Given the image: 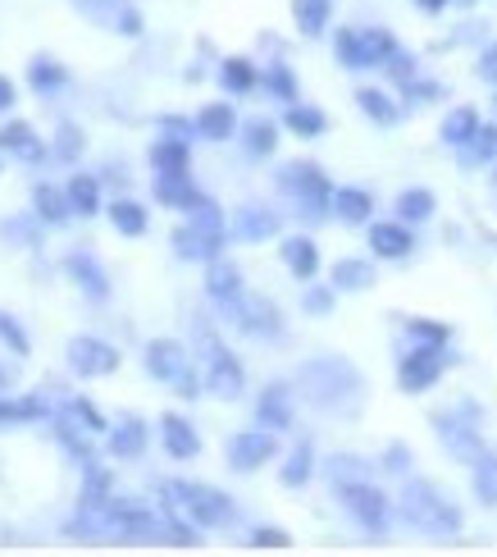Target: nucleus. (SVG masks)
<instances>
[{
  "label": "nucleus",
  "instance_id": "obj_34",
  "mask_svg": "<svg viewBox=\"0 0 497 557\" xmlns=\"http://www.w3.org/2000/svg\"><path fill=\"white\" fill-rule=\"evenodd\" d=\"M0 151H10V156H18V160H41V156H46L41 137H37L28 124H18V120L0 128Z\"/></svg>",
  "mask_w": 497,
  "mask_h": 557
},
{
  "label": "nucleus",
  "instance_id": "obj_29",
  "mask_svg": "<svg viewBox=\"0 0 497 557\" xmlns=\"http://www.w3.org/2000/svg\"><path fill=\"white\" fill-rule=\"evenodd\" d=\"M283 128L311 143V137H324L328 133V114L320 106H311V101H293L288 110H283Z\"/></svg>",
  "mask_w": 497,
  "mask_h": 557
},
{
  "label": "nucleus",
  "instance_id": "obj_33",
  "mask_svg": "<svg viewBox=\"0 0 497 557\" xmlns=\"http://www.w3.org/2000/svg\"><path fill=\"white\" fill-rule=\"evenodd\" d=\"M334 55H338L343 69H351V74H361V69H374L361 28H334Z\"/></svg>",
  "mask_w": 497,
  "mask_h": 557
},
{
  "label": "nucleus",
  "instance_id": "obj_25",
  "mask_svg": "<svg viewBox=\"0 0 497 557\" xmlns=\"http://www.w3.org/2000/svg\"><path fill=\"white\" fill-rule=\"evenodd\" d=\"M156 201L160 206H174V211H192V206L201 201V193H197V183H192V174H156Z\"/></svg>",
  "mask_w": 497,
  "mask_h": 557
},
{
  "label": "nucleus",
  "instance_id": "obj_56",
  "mask_svg": "<svg viewBox=\"0 0 497 557\" xmlns=\"http://www.w3.org/2000/svg\"><path fill=\"white\" fill-rule=\"evenodd\" d=\"M452 5H465L470 10V5H480V0H452Z\"/></svg>",
  "mask_w": 497,
  "mask_h": 557
},
{
  "label": "nucleus",
  "instance_id": "obj_20",
  "mask_svg": "<svg viewBox=\"0 0 497 557\" xmlns=\"http://www.w3.org/2000/svg\"><path fill=\"white\" fill-rule=\"evenodd\" d=\"M206 293H210V297H215V301H220V307L228 311V307H233V301H238V297L247 293V284H243V270H238V265H233V261H224V257H215V261H210V265H206Z\"/></svg>",
  "mask_w": 497,
  "mask_h": 557
},
{
  "label": "nucleus",
  "instance_id": "obj_10",
  "mask_svg": "<svg viewBox=\"0 0 497 557\" xmlns=\"http://www.w3.org/2000/svg\"><path fill=\"white\" fill-rule=\"evenodd\" d=\"M224 243H228V234H220V228H206V224H197V220H187V224L174 228V251H178L183 261L210 265L215 257H224Z\"/></svg>",
  "mask_w": 497,
  "mask_h": 557
},
{
  "label": "nucleus",
  "instance_id": "obj_19",
  "mask_svg": "<svg viewBox=\"0 0 497 557\" xmlns=\"http://www.w3.org/2000/svg\"><path fill=\"white\" fill-rule=\"evenodd\" d=\"M334 220L343 224H374V193L370 188H357V183H343V188H334Z\"/></svg>",
  "mask_w": 497,
  "mask_h": 557
},
{
  "label": "nucleus",
  "instance_id": "obj_30",
  "mask_svg": "<svg viewBox=\"0 0 497 557\" xmlns=\"http://www.w3.org/2000/svg\"><path fill=\"white\" fill-rule=\"evenodd\" d=\"M293 23L301 37H324L334 23V0H293Z\"/></svg>",
  "mask_w": 497,
  "mask_h": 557
},
{
  "label": "nucleus",
  "instance_id": "obj_31",
  "mask_svg": "<svg viewBox=\"0 0 497 557\" xmlns=\"http://www.w3.org/2000/svg\"><path fill=\"white\" fill-rule=\"evenodd\" d=\"M393 211H397V220H407V224H430L434 211H438V197L430 188H401L397 201H393Z\"/></svg>",
  "mask_w": 497,
  "mask_h": 557
},
{
  "label": "nucleus",
  "instance_id": "obj_44",
  "mask_svg": "<svg viewBox=\"0 0 497 557\" xmlns=\"http://www.w3.org/2000/svg\"><path fill=\"white\" fill-rule=\"evenodd\" d=\"M69 193H55V188H37V215H46L51 224H64L69 220Z\"/></svg>",
  "mask_w": 497,
  "mask_h": 557
},
{
  "label": "nucleus",
  "instance_id": "obj_7",
  "mask_svg": "<svg viewBox=\"0 0 497 557\" xmlns=\"http://www.w3.org/2000/svg\"><path fill=\"white\" fill-rule=\"evenodd\" d=\"M224 457H228V467L233 471H260V467H270V461L278 457V434L265 430V425H256V430H238V434H228V444H224Z\"/></svg>",
  "mask_w": 497,
  "mask_h": 557
},
{
  "label": "nucleus",
  "instance_id": "obj_49",
  "mask_svg": "<svg viewBox=\"0 0 497 557\" xmlns=\"http://www.w3.org/2000/svg\"><path fill=\"white\" fill-rule=\"evenodd\" d=\"M160 128H164V133H174V137H187V143L197 137V120H183V114H164Z\"/></svg>",
  "mask_w": 497,
  "mask_h": 557
},
{
  "label": "nucleus",
  "instance_id": "obj_38",
  "mask_svg": "<svg viewBox=\"0 0 497 557\" xmlns=\"http://www.w3.org/2000/svg\"><path fill=\"white\" fill-rule=\"evenodd\" d=\"M407 338H411V343H430V347H447V343H452V330H447L443 320L411 315V320H407Z\"/></svg>",
  "mask_w": 497,
  "mask_h": 557
},
{
  "label": "nucleus",
  "instance_id": "obj_37",
  "mask_svg": "<svg viewBox=\"0 0 497 557\" xmlns=\"http://www.w3.org/2000/svg\"><path fill=\"white\" fill-rule=\"evenodd\" d=\"M311 475H315V453H311V444H301L288 453L278 480H283V490H301V484H311Z\"/></svg>",
  "mask_w": 497,
  "mask_h": 557
},
{
  "label": "nucleus",
  "instance_id": "obj_23",
  "mask_svg": "<svg viewBox=\"0 0 497 557\" xmlns=\"http://www.w3.org/2000/svg\"><path fill=\"white\" fill-rule=\"evenodd\" d=\"M256 421L265 430H274V434H283L293 425V393L283 384H270L265 393H260V403H256Z\"/></svg>",
  "mask_w": 497,
  "mask_h": 557
},
{
  "label": "nucleus",
  "instance_id": "obj_50",
  "mask_svg": "<svg viewBox=\"0 0 497 557\" xmlns=\"http://www.w3.org/2000/svg\"><path fill=\"white\" fill-rule=\"evenodd\" d=\"M384 467H388L393 475H407V471H411V448H401V444H393V448L384 453Z\"/></svg>",
  "mask_w": 497,
  "mask_h": 557
},
{
  "label": "nucleus",
  "instance_id": "obj_27",
  "mask_svg": "<svg viewBox=\"0 0 497 557\" xmlns=\"http://www.w3.org/2000/svg\"><path fill=\"white\" fill-rule=\"evenodd\" d=\"M357 106H361L365 120L378 124V128H397L401 124V106L393 101V91H384V87H361L357 91Z\"/></svg>",
  "mask_w": 497,
  "mask_h": 557
},
{
  "label": "nucleus",
  "instance_id": "obj_46",
  "mask_svg": "<svg viewBox=\"0 0 497 557\" xmlns=\"http://www.w3.org/2000/svg\"><path fill=\"white\" fill-rule=\"evenodd\" d=\"M69 270H83V278H87V293L91 297H105V274H101V265L97 261H91V257H74V261H69Z\"/></svg>",
  "mask_w": 497,
  "mask_h": 557
},
{
  "label": "nucleus",
  "instance_id": "obj_16",
  "mask_svg": "<svg viewBox=\"0 0 497 557\" xmlns=\"http://www.w3.org/2000/svg\"><path fill=\"white\" fill-rule=\"evenodd\" d=\"M147 370H151L156 380L174 384L178 375H187V370H192V357H187V347H183V343H174V338H156V343L147 347Z\"/></svg>",
  "mask_w": 497,
  "mask_h": 557
},
{
  "label": "nucleus",
  "instance_id": "obj_8",
  "mask_svg": "<svg viewBox=\"0 0 497 557\" xmlns=\"http://www.w3.org/2000/svg\"><path fill=\"white\" fill-rule=\"evenodd\" d=\"M228 315H233V324H238L243 334H251V338H278V334H283V315H278V307H274L270 297L243 293V297L228 307Z\"/></svg>",
  "mask_w": 497,
  "mask_h": 557
},
{
  "label": "nucleus",
  "instance_id": "obj_40",
  "mask_svg": "<svg viewBox=\"0 0 497 557\" xmlns=\"http://www.w3.org/2000/svg\"><path fill=\"white\" fill-rule=\"evenodd\" d=\"M69 206H74L78 215H97V211H101V188H97V178L78 174L74 183H69Z\"/></svg>",
  "mask_w": 497,
  "mask_h": 557
},
{
  "label": "nucleus",
  "instance_id": "obj_48",
  "mask_svg": "<svg viewBox=\"0 0 497 557\" xmlns=\"http://www.w3.org/2000/svg\"><path fill=\"white\" fill-rule=\"evenodd\" d=\"M28 78H33V87H60L64 83V69L55 60H33Z\"/></svg>",
  "mask_w": 497,
  "mask_h": 557
},
{
  "label": "nucleus",
  "instance_id": "obj_6",
  "mask_svg": "<svg viewBox=\"0 0 497 557\" xmlns=\"http://www.w3.org/2000/svg\"><path fill=\"white\" fill-rule=\"evenodd\" d=\"M447 370V347H430V343H411L397 361V384L401 393H430Z\"/></svg>",
  "mask_w": 497,
  "mask_h": 557
},
{
  "label": "nucleus",
  "instance_id": "obj_52",
  "mask_svg": "<svg viewBox=\"0 0 497 557\" xmlns=\"http://www.w3.org/2000/svg\"><path fill=\"white\" fill-rule=\"evenodd\" d=\"M0 338H10V347H14V352H28V343H23V334L14 330V324H10L5 315H0Z\"/></svg>",
  "mask_w": 497,
  "mask_h": 557
},
{
  "label": "nucleus",
  "instance_id": "obj_3",
  "mask_svg": "<svg viewBox=\"0 0 497 557\" xmlns=\"http://www.w3.org/2000/svg\"><path fill=\"white\" fill-rule=\"evenodd\" d=\"M301 384L311 388V403L315 407H328V411H343V398L361 403V375L347 361H338V357L311 361V366L301 370Z\"/></svg>",
  "mask_w": 497,
  "mask_h": 557
},
{
  "label": "nucleus",
  "instance_id": "obj_4",
  "mask_svg": "<svg viewBox=\"0 0 497 557\" xmlns=\"http://www.w3.org/2000/svg\"><path fill=\"white\" fill-rule=\"evenodd\" d=\"M170 494L183 498L178 507H183L187 521H192L197 530H224V525L238 521V507H233V498L220 494V490H210V484H170Z\"/></svg>",
  "mask_w": 497,
  "mask_h": 557
},
{
  "label": "nucleus",
  "instance_id": "obj_21",
  "mask_svg": "<svg viewBox=\"0 0 497 557\" xmlns=\"http://www.w3.org/2000/svg\"><path fill=\"white\" fill-rule=\"evenodd\" d=\"M215 78H220V87L228 91V97H251V91L260 87V64L247 60V55H228V60H220Z\"/></svg>",
  "mask_w": 497,
  "mask_h": 557
},
{
  "label": "nucleus",
  "instance_id": "obj_15",
  "mask_svg": "<svg viewBox=\"0 0 497 557\" xmlns=\"http://www.w3.org/2000/svg\"><path fill=\"white\" fill-rule=\"evenodd\" d=\"M278 261L288 265V274H297L301 284H311V278L320 274V247H315V238L311 234H288L278 243Z\"/></svg>",
  "mask_w": 497,
  "mask_h": 557
},
{
  "label": "nucleus",
  "instance_id": "obj_9",
  "mask_svg": "<svg viewBox=\"0 0 497 557\" xmlns=\"http://www.w3.org/2000/svg\"><path fill=\"white\" fill-rule=\"evenodd\" d=\"M206 388L215 393V398H243L247 393V370H243V361L233 357V352H224L220 343H210V357H206Z\"/></svg>",
  "mask_w": 497,
  "mask_h": 557
},
{
  "label": "nucleus",
  "instance_id": "obj_17",
  "mask_svg": "<svg viewBox=\"0 0 497 557\" xmlns=\"http://www.w3.org/2000/svg\"><path fill=\"white\" fill-rule=\"evenodd\" d=\"M160 444L174 461H192L201 453V434L192 421H183V416L170 411V416H160Z\"/></svg>",
  "mask_w": 497,
  "mask_h": 557
},
{
  "label": "nucleus",
  "instance_id": "obj_36",
  "mask_svg": "<svg viewBox=\"0 0 497 557\" xmlns=\"http://www.w3.org/2000/svg\"><path fill=\"white\" fill-rule=\"evenodd\" d=\"M461 165H465V170L497 165V124H480V133L461 147Z\"/></svg>",
  "mask_w": 497,
  "mask_h": 557
},
{
  "label": "nucleus",
  "instance_id": "obj_55",
  "mask_svg": "<svg viewBox=\"0 0 497 557\" xmlns=\"http://www.w3.org/2000/svg\"><path fill=\"white\" fill-rule=\"evenodd\" d=\"M10 106H14V83L0 78V110H10Z\"/></svg>",
  "mask_w": 497,
  "mask_h": 557
},
{
  "label": "nucleus",
  "instance_id": "obj_43",
  "mask_svg": "<svg viewBox=\"0 0 497 557\" xmlns=\"http://www.w3.org/2000/svg\"><path fill=\"white\" fill-rule=\"evenodd\" d=\"M328 480H334V490H343V484L370 480V467L361 457H334V461H328Z\"/></svg>",
  "mask_w": 497,
  "mask_h": 557
},
{
  "label": "nucleus",
  "instance_id": "obj_26",
  "mask_svg": "<svg viewBox=\"0 0 497 557\" xmlns=\"http://www.w3.org/2000/svg\"><path fill=\"white\" fill-rule=\"evenodd\" d=\"M480 124H484V120H480V110H475V106H452V110L443 114L438 137H443L447 147H457V151H461V147L470 143V137L480 133Z\"/></svg>",
  "mask_w": 497,
  "mask_h": 557
},
{
  "label": "nucleus",
  "instance_id": "obj_18",
  "mask_svg": "<svg viewBox=\"0 0 497 557\" xmlns=\"http://www.w3.org/2000/svg\"><path fill=\"white\" fill-rule=\"evenodd\" d=\"M243 120L238 110H233V101H210L197 110V137H206V143H228V137H238Z\"/></svg>",
  "mask_w": 497,
  "mask_h": 557
},
{
  "label": "nucleus",
  "instance_id": "obj_32",
  "mask_svg": "<svg viewBox=\"0 0 497 557\" xmlns=\"http://www.w3.org/2000/svg\"><path fill=\"white\" fill-rule=\"evenodd\" d=\"M260 87H265L270 97L283 101V106L301 101V83H297V74H293V64H283V60H274V64L260 69Z\"/></svg>",
  "mask_w": 497,
  "mask_h": 557
},
{
  "label": "nucleus",
  "instance_id": "obj_42",
  "mask_svg": "<svg viewBox=\"0 0 497 557\" xmlns=\"http://www.w3.org/2000/svg\"><path fill=\"white\" fill-rule=\"evenodd\" d=\"M334 301H338V288L334 284H315V278H311L306 293H301V311L306 315H328V311H334Z\"/></svg>",
  "mask_w": 497,
  "mask_h": 557
},
{
  "label": "nucleus",
  "instance_id": "obj_11",
  "mask_svg": "<svg viewBox=\"0 0 497 557\" xmlns=\"http://www.w3.org/2000/svg\"><path fill=\"white\" fill-rule=\"evenodd\" d=\"M69 366L78 370L83 380H97V375H114L120 370V352L101 338H74L69 343Z\"/></svg>",
  "mask_w": 497,
  "mask_h": 557
},
{
  "label": "nucleus",
  "instance_id": "obj_51",
  "mask_svg": "<svg viewBox=\"0 0 497 557\" xmlns=\"http://www.w3.org/2000/svg\"><path fill=\"white\" fill-rule=\"evenodd\" d=\"M480 78H488L497 87V46H488V51L480 55Z\"/></svg>",
  "mask_w": 497,
  "mask_h": 557
},
{
  "label": "nucleus",
  "instance_id": "obj_57",
  "mask_svg": "<svg viewBox=\"0 0 497 557\" xmlns=\"http://www.w3.org/2000/svg\"><path fill=\"white\" fill-rule=\"evenodd\" d=\"M493 188H497V165H493Z\"/></svg>",
  "mask_w": 497,
  "mask_h": 557
},
{
  "label": "nucleus",
  "instance_id": "obj_22",
  "mask_svg": "<svg viewBox=\"0 0 497 557\" xmlns=\"http://www.w3.org/2000/svg\"><path fill=\"white\" fill-rule=\"evenodd\" d=\"M278 128H283V124L265 120V114H256V120H243L238 143H243V151H247L251 160H270V156L278 151Z\"/></svg>",
  "mask_w": 497,
  "mask_h": 557
},
{
  "label": "nucleus",
  "instance_id": "obj_41",
  "mask_svg": "<svg viewBox=\"0 0 497 557\" xmlns=\"http://www.w3.org/2000/svg\"><path fill=\"white\" fill-rule=\"evenodd\" d=\"M110 448H114V457H137L141 448H147V425H141V421H124L120 430L110 434Z\"/></svg>",
  "mask_w": 497,
  "mask_h": 557
},
{
  "label": "nucleus",
  "instance_id": "obj_39",
  "mask_svg": "<svg viewBox=\"0 0 497 557\" xmlns=\"http://www.w3.org/2000/svg\"><path fill=\"white\" fill-rule=\"evenodd\" d=\"M475 498L484 507H497V453L475 457Z\"/></svg>",
  "mask_w": 497,
  "mask_h": 557
},
{
  "label": "nucleus",
  "instance_id": "obj_45",
  "mask_svg": "<svg viewBox=\"0 0 497 557\" xmlns=\"http://www.w3.org/2000/svg\"><path fill=\"white\" fill-rule=\"evenodd\" d=\"M384 74H388L397 87H407V83H415V78H420V64H415V55H411V51H401V46H397V51L388 55V64H384Z\"/></svg>",
  "mask_w": 497,
  "mask_h": 557
},
{
  "label": "nucleus",
  "instance_id": "obj_1",
  "mask_svg": "<svg viewBox=\"0 0 497 557\" xmlns=\"http://www.w3.org/2000/svg\"><path fill=\"white\" fill-rule=\"evenodd\" d=\"M278 193H288L297 201V215L301 220H328L334 215V183H328V174L315 165V160H288L278 174Z\"/></svg>",
  "mask_w": 497,
  "mask_h": 557
},
{
  "label": "nucleus",
  "instance_id": "obj_2",
  "mask_svg": "<svg viewBox=\"0 0 497 557\" xmlns=\"http://www.w3.org/2000/svg\"><path fill=\"white\" fill-rule=\"evenodd\" d=\"M401 517H407L415 530H424V535H452V530H461V507L430 480L407 484V494H401Z\"/></svg>",
  "mask_w": 497,
  "mask_h": 557
},
{
  "label": "nucleus",
  "instance_id": "obj_12",
  "mask_svg": "<svg viewBox=\"0 0 497 557\" xmlns=\"http://www.w3.org/2000/svg\"><path fill=\"white\" fill-rule=\"evenodd\" d=\"M370 251L378 261H407L415 251V234L407 220H374L370 224Z\"/></svg>",
  "mask_w": 497,
  "mask_h": 557
},
{
  "label": "nucleus",
  "instance_id": "obj_53",
  "mask_svg": "<svg viewBox=\"0 0 497 557\" xmlns=\"http://www.w3.org/2000/svg\"><path fill=\"white\" fill-rule=\"evenodd\" d=\"M74 411H78V416H83V421H87V425H91V430H110V425H105V421H101V416H97V407H91V403H74Z\"/></svg>",
  "mask_w": 497,
  "mask_h": 557
},
{
  "label": "nucleus",
  "instance_id": "obj_28",
  "mask_svg": "<svg viewBox=\"0 0 497 557\" xmlns=\"http://www.w3.org/2000/svg\"><path fill=\"white\" fill-rule=\"evenodd\" d=\"M328 284L338 293H365V288H374V265L365 257H343L328 270Z\"/></svg>",
  "mask_w": 497,
  "mask_h": 557
},
{
  "label": "nucleus",
  "instance_id": "obj_14",
  "mask_svg": "<svg viewBox=\"0 0 497 557\" xmlns=\"http://www.w3.org/2000/svg\"><path fill=\"white\" fill-rule=\"evenodd\" d=\"M278 228H283V220H278V211H270V206H238L228 220V234L238 243H265L278 234Z\"/></svg>",
  "mask_w": 497,
  "mask_h": 557
},
{
  "label": "nucleus",
  "instance_id": "obj_5",
  "mask_svg": "<svg viewBox=\"0 0 497 557\" xmlns=\"http://www.w3.org/2000/svg\"><path fill=\"white\" fill-rule=\"evenodd\" d=\"M343 507H347V517L357 521L365 535H388V525H393V503L374 490L370 480H357V484H343L338 490Z\"/></svg>",
  "mask_w": 497,
  "mask_h": 557
},
{
  "label": "nucleus",
  "instance_id": "obj_35",
  "mask_svg": "<svg viewBox=\"0 0 497 557\" xmlns=\"http://www.w3.org/2000/svg\"><path fill=\"white\" fill-rule=\"evenodd\" d=\"M105 215L124 238H141L151 228V215H147V206L141 201H114V206H105Z\"/></svg>",
  "mask_w": 497,
  "mask_h": 557
},
{
  "label": "nucleus",
  "instance_id": "obj_13",
  "mask_svg": "<svg viewBox=\"0 0 497 557\" xmlns=\"http://www.w3.org/2000/svg\"><path fill=\"white\" fill-rule=\"evenodd\" d=\"M434 425H438L443 448L452 453V457H461V461H470V467H475V457L484 453L480 430H475V425H465L461 416H447V411H438V416H434Z\"/></svg>",
  "mask_w": 497,
  "mask_h": 557
},
{
  "label": "nucleus",
  "instance_id": "obj_47",
  "mask_svg": "<svg viewBox=\"0 0 497 557\" xmlns=\"http://www.w3.org/2000/svg\"><path fill=\"white\" fill-rule=\"evenodd\" d=\"M247 544L251 548H293V535L288 530H278V525H256Z\"/></svg>",
  "mask_w": 497,
  "mask_h": 557
},
{
  "label": "nucleus",
  "instance_id": "obj_24",
  "mask_svg": "<svg viewBox=\"0 0 497 557\" xmlns=\"http://www.w3.org/2000/svg\"><path fill=\"white\" fill-rule=\"evenodd\" d=\"M151 165H156V174H183V170H192V143H187V137L164 133L160 143H151Z\"/></svg>",
  "mask_w": 497,
  "mask_h": 557
},
{
  "label": "nucleus",
  "instance_id": "obj_54",
  "mask_svg": "<svg viewBox=\"0 0 497 557\" xmlns=\"http://www.w3.org/2000/svg\"><path fill=\"white\" fill-rule=\"evenodd\" d=\"M411 5H415L420 14H443L447 5H452V0H411Z\"/></svg>",
  "mask_w": 497,
  "mask_h": 557
}]
</instances>
